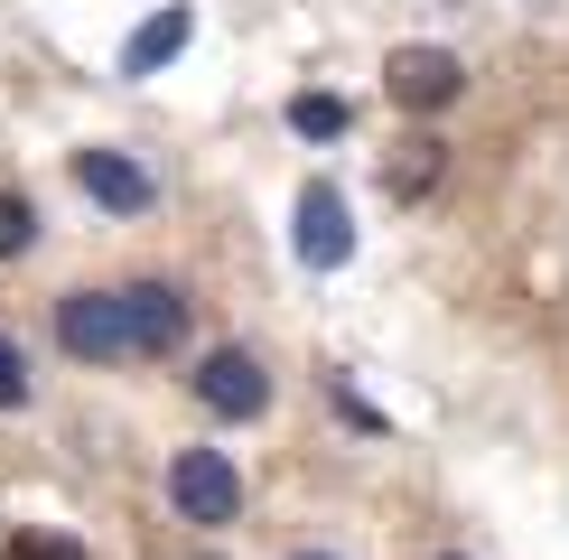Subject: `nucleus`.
Segmentation results:
<instances>
[{
	"mask_svg": "<svg viewBox=\"0 0 569 560\" xmlns=\"http://www.w3.org/2000/svg\"><path fill=\"white\" fill-rule=\"evenodd\" d=\"M169 504L187 513V523H233V513H243V477H233V458L224 449H178L169 458Z\"/></svg>",
	"mask_w": 569,
	"mask_h": 560,
	"instance_id": "1",
	"label": "nucleus"
},
{
	"mask_svg": "<svg viewBox=\"0 0 569 560\" xmlns=\"http://www.w3.org/2000/svg\"><path fill=\"white\" fill-rule=\"evenodd\" d=\"M57 346H66L76 364H131L122 299H112V290H66V299H57Z\"/></svg>",
	"mask_w": 569,
	"mask_h": 560,
	"instance_id": "2",
	"label": "nucleus"
},
{
	"mask_svg": "<svg viewBox=\"0 0 569 560\" xmlns=\"http://www.w3.org/2000/svg\"><path fill=\"white\" fill-rule=\"evenodd\" d=\"M112 299H122L131 364H169L178 346H187V299L169 290V280H131V290H112Z\"/></svg>",
	"mask_w": 569,
	"mask_h": 560,
	"instance_id": "3",
	"label": "nucleus"
},
{
	"mask_svg": "<svg viewBox=\"0 0 569 560\" xmlns=\"http://www.w3.org/2000/svg\"><path fill=\"white\" fill-rule=\"evenodd\" d=\"M383 84H392L401 112H448L467 93V57H448V47H392Z\"/></svg>",
	"mask_w": 569,
	"mask_h": 560,
	"instance_id": "4",
	"label": "nucleus"
},
{
	"mask_svg": "<svg viewBox=\"0 0 569 560\" xmlns=\"http://www.w3.org/2000/svg\"><path fill=\"white\" fill-rule=\"evenodd\" d=\"M197 402L216 411V420H252V411H271V373L252 346H216V356L197 364Z\"/></svg>",
	"mask_w": 569,
	"mask_h": 560,
	"instance_id": "5",
	"label": "nucleus"
},
{
	"mask_svg": "<svg viewBox=\"0 0 569 560\" xmlns=\"http://www.w3.org/2000/svg\"><path fill=\"white\" fill-rule=\"evenodd\" d=\"M76 187L93 206H103V216H150V169H140V159H122V150H76Z\"/></svg>",
	"mask_w": 569,
	"mask_h": 560,
	"instance_id": "6",
	"label": "nucleus"
},
{
	"mask_svg": "<svg viewBox=\"0 0 569 560\" xmlns=\"http://www.w3.org/2000/svg\"><path fill=\"white\" fill-rule=\"evenodd\" d=\"M290 243H299L308 271H337L346 252H355V224H346V197H337V187H299V233H290Z\"/></svg>",
	"mask_w": 569,
	"mask_h": 560,
	"instance_id": "7",
	"label": "nucleus"
},
{
	"mask_svg": "<svg viewBox=\"0 0 569 560\" xmlns=\"http://www.w3.org/2000/svg\"><path fill=\"white\" fill-rule=\"evenodd\" d=\"M187 38H197V10H187V0H169L159 19H140V29L122 38V76H159L169 57H187Z\"/></svg>",
	"mask_w": 569,
	"mask_h": 560,
	"instance_id": "8",
	"label": "nucleus"
},
{
	"mask_svg": "<svg viewBox=\"0 0 569 560\" xmlns=\"http://www.w3.org/2000/svg\"><path fill=\"white\" fill-rule=\"evenodd\" d=\"M290 131L299 140H346L355 131V103H346V93H290Z\"/></svg>",
	"mask_w": 569,
	"mask_h": 560,
	"instance_id": "9",
	"label": "nucleus"
},
{
	"mask_svg": "<svg viewBox=\"0 0 569 560\" xmlns=\"http://www.w3.org/2000/svg\"><path fill=\"white\" fill-rule=\"evenodd\" d=\"M439 169H448L439 140H411V150H401V169L383 159V187H392V197H430V178H439Z\"/></svg>",
	"mask_w": 569,
	"mask_h": 560,
	"instance_id": "10",
	"label": "nucleus"
},
{
	"mask_svg": "<svg viewBox=\"0 0 569 560\" xmlns=\"http://www.w3.org/2000/svg\"><path fill=\"white\" fill-rule=\"evenodd\" d=\"M29 243H38V206L29 197H0V262H19Z\"/></svg>",
	"mask_w": 569,
	"mask_h": 560,
	"instance_id": "11",
	"label": "nucleus"
},
{
	"mask_svg": "<svg viewBox=\"0 0 569 560\" xmlns=\"http://www.w3.org/2000/svg\"><path fill=\"white\" fill-rule=\"evenodd\" d=\"M10 560H84V542H76V532H19Z\"/></svg>",
	"mask_w": 569,
	"mask_h": 560,
	"instance_id": "12",
	"label": "nucleus"
},
{
	"mask_svg": "<svg viewBox=\"0 0 569 560\" xmlns=\"http://www.w3.org/2000/svg\"><path fill=\"white\" fill-rule=\"evenodd\" d=\"M19 402H29V356L0 337V411H19Z\"/></svg>",
	"mask_w": 569,
	"mask_h": 560,
	"instance_id": "13",
	"label": "nucleus"
},
{
	"mask_svg": "<svg viewBox=\"0 0 569 560\" xmlns=\"http://www.w3.org/2000/svg\"><path fill=\"white\" fill-rule=\"evenodd\" d=\"M290 560H337V551H290Z\"/></svg>",
	"mask_w": 569,
	"mask_h": 560,
	"instance_id": "14",
	"label": "nucleus"
},
{
	"mask_svg": "<svg viewBox=\"0 0 569 560\" xmlns=\"http://www.w3.org/2000/svg\"><path fill=\"white\" fill-rule=\"evenodd\" d=\"M448 560H458V551H448Z\"/></svg>",
	"mask_w": 569,
	"mask_h": 560,
	"instance_id": "15",
	"label": "nucleus"
}]
</instances>
